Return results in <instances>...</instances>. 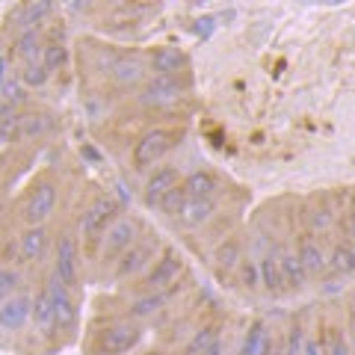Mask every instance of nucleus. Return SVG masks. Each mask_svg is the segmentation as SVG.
Here are the masks:
<instances>
[{
  "label": "nucleus",
  "instance_id": "nucleus-1",
  "mask_svg": "<svg viewBox=\"0 0 355 355\" xmlns=\"http://www.w3.org/2000/svg\"><path fill=\"white\" fill-rule=\"evenodd\" d=\"M175 137L169 130H163V128H154L148 133H142V137L137 139V146H133L130 151V157H133V166L137 169H148V166H154L157 160L166 157V151H169L175 142Z\"/></svg>",
  "mask_w": 355,
  "mask_h": 355
},
{
  "label": "nucleus",
  "instance_id": "nucleus-2",
  "mask_svg": "<svg viewBox=\"0 0 355 355\" xmlns=\"http://www.w3.org/2000/svg\"><path fill=\"white\" fill-rule=\"evenodd\" d=\"M116 219H119V205L110 196H101V198H95V202L83 210L80 225H77V228H80V237L95 240L98 234H104V231L113 225Z\"/></svg>",
  "mask_w": 355,
  "mask_h": 355
},
{
  "label": "nucleus",
  "instance_id": "nucleus-3",
  "mask_svg": "<svg viewBox=\"0 0 355 355\" xmlns=\"http://www.w3.org/2000/svg\"><path fill=\"white\" fill-rule=\"evenodd\" d=\"M133 243H137V222L130 216H119L101 237V261L110 263V261L121 258Z\"/></svg>",
  "mask_w": 355,
  "mask_h": 355
},
{
  "label": "nucleus",
  "instance_id": "nucleus-4",
  "mask_svg": "<svg viewBox=\"0 0 355 355\" xmlns=\"http://www.w3.org/2000/svg\"><path fill=\"white\" fill-rule=\"evenodd\" d=\"M53 207H57V184H53V181L36 184V187H33V193L27 196V205H24L27 228L44 225V222L53 216Z\"/></svg>",
  "mask_w": 355,
  "mask_h": 355
},
{
  "label": "nucleus",
  "instance_id": "nucleus-5",
  "mask_svg": "<svg viewBox=\"0 0 355 355\" xmlns=\"http://www.w3.org/2000/svg\"><path fill=\"white\" fill-rule=\"evenodd\" d=\"M157 249H160L157 237H142V240H137L125 254H121V261L116 266V279H130V275L142 272L148 263H154V258H157Z\"/></svg>",
  "mask_w": 355,
  "mask_h": 355
},
{
  "label": "nucleus",
  "instance_id": "nucleus-6",
  "mask_svg": "<svg viewBox=\"0 0 355 355\" xmlns=\"http://www.w3.org/2000/svg\"><path fill=\"white\" fill-rule=\"evenodd\" d=\"M139 335H142L139 326L130 323V320H125V323H113V326H107L101 331L98 349H101L104 355H125V352H130L133 347H137Z\"/></svg>",
  "mask_w": 355,
  "mask_h": 355
},
{
  "label": "nucleus",
  "instance_id": "nucleus-7",
  "mask_svg": "<svg viewBox=\"0 0 355 355\" xmlns=\"http://www.w3.org/2000/svg\"><path fill=\"white\" fill-rule=\"evenodd\" d=\"M181 83L169 80V77H151V80L139 89V104L148 107V110H163V107H172L181 101Z\"/></svg>",
  "mask_w": 355,
  "mask_h": 355
},
{
  "label": "nucleus",
  "instance_id": "nucleus-8",
  "mask_svg": "<svg viewBox=\"0 0 355 355\" xmlns=\"http://www.w3.org/2000/svg\"><path fill=\"white\" fill-rule=\"evenodd\" d=\"M53 275L69 287L77 284V279H80V272H77V240L74 234H60L57 246H53Z\"/></svg>",
  "mask_w": 355,
  "mask_h": 355
},
{
  "label": "nucleus",
  "instance_id": "nucleus-9",
  "mask_svg": "<svg viewBox=\"0 0 355 355\" xmlns=\"http://www.w3.org/2000/svg\"><path fill=\"white\" fill-rule=\"evenodd\" d=\"M184 270V263H181V254L172 252V249H166L157 261H154V266L148 270L146 275V287H148V293H160L166 291L169 284L178 282V275H181Z\"/></svg>",
  "mask_w": 355,
  "mask_h": 355
},
{
  "label": "nucleus",
  "instance_id": "nucleus-10",
  "mask_svg": "<svg viewBox=\"0 0 355 355\" xmlns=\"http://www.w3.org/2000/svg\"><path fill=\"white\" fill-rule=\"evenodd\" d=\"M44 291H48L51 302H53V314H57V329H71L74 320H77V308H74V299H71V291L65 287L57 275H48L44 282Z\"/></svg>",
  "mask_w": 355,
  "mask_h": 355
},
{
  "label": "nucleus",
  "instance_id": "nucleus-11",
  "mask_svg": "<svg viewBox=\"0 0 355 355\" xmlns=\"http://www.w3.org/2000/svg\"><path fill=\"white\" fill-rule=\"evenodd\" d=\"M33 320V296L15 293L0 305V329L3 331H21Z\"/></svg>",
  "mask_w": 355,
  "mask_h": 355
},
{
  "label": "nucleus",
  "instance_id": "nucleus-12",
  "mask_svg": "<svg viewBox=\"0 0 355 355\" xmlns=\"http://www.w3.org/2000/svg\"><path fill=\"white\" fill-rule=\"evenodd\" d=\"M296 254H299V261H302V266H305V272L308 275H320L329 266V254H326V249H323V243L317 240V234H302L299 237V243H296Z\"/></svg>",
  "mask_w": 355,
  "mask_h": 355
},
{
  "label": "nucleus",
  "instance_id": "nucleus-13",
  "mask_svg": "<svg viewBox=\"0 0 355 355\" xmlns=\"http://www.w3.org/2000/svg\"><path fill=\"white\" fill-rule=\"evenodd\" d=\"M340 216V198L335 202V198H329V196H320L314 205L308 207V228H311V234H326L329 228H335V222Z\"/></svg>",
  "mask_w": 355,
  "mask_h": 355
},
{
  "label": "nucleus",
  "instance_id": "nucleus-14",
  "mask_svg": "<svg viewBox=\"0 0 355 355\" xmlns=\"http://www.w3.org/2000/svg\"><path fill=\"white\" fill-rule=\"evenodd\" d=\"M175 187H181L178 184V172L172 169V166H163V169H157L146 181V205H151V207L157 205L160 207V202L175 190Z\"/></svg>",
  "mask_w": 355,
  "mask_h": 355
},
{
  "label": "nucleus",
  "instance_id": "nucleus-15",
  "mask_svg": "<svg viewBox=\"0 0 355 355\" xmlns=\"http://www.w3.org/2000/svg\"><path fill=\"white\" fill-rule=\"evenodd\" d=\"M184 53L178 48H157L148 57V69L154 71V77H169V80H175L178 74H181L184 69Z\"/></svg>",
  "mask_w": 355,
  "mask_h": 355
},
{
  "label": "nucleus",
  "instance_id": "nucleus-16",
  "mask_svg": "<svg viewBox=\"0 0 355 355\" xmlns=\"http://www.w3.org/2000/svg\"><path fill=\"white\" fill-rule=\"evenodd\" d=\"M18 252H21V261L24 263L42 261L44 252H48V231H44V225L27 228L24 234H21V240H18Z\"/></svg>",
  "mask_w": 355,
  "mask_h": 355
},
{
  "label": "nucleus",
  "instance_id": "nucleus-17",
  "mask_svg": "<svg viewBox=\"0 0 355 355\" xmlns=\"http://www.w3.org/2000/svg\"><path fill=\"white\" fill-rule=\"evenodd\" d=\"M279 270H282L284 287H291V291H302L305 287L308 272H305V266L299 261L296 252H279Z\"/></svg>",
  "mask_w": 355,
  "mask_h": 355
},
{
  "label": "nucleus",
  "instance_id": "nucleus-18",
  "mask_svg": "<svg viewBox=\"0 0 355 355\" xmlns=\"http://www.w3.org/2000/svg\"><path fill=\"white\" fill-rule=\"evenodd\" d=\"M214 210H216L214 198H190L187 196V205H184L178 219H181V225H187V228H198V225H205V222H210Z\"/></svg>",
  "mask_w": 355,
  "mask_h": 355
},
{
  "label": "nucleus",
  "instance_id": "nucleus-19",
  "mask_svg": "<svg viewBox=\"0 0 355 355\" xmlns=\"http://www.w3.org/2000/svg\"><path fill=\"white\" fill-rule=\"evenodd\" d=\"M42 39H39V33L36 30H18V36H15V42H12V57L15 60H21L24 65H30V62H36V60H42Z\"/></svg>",
  "mask_w": 355,
  "mask_h": 355
},
{
  "label": "nucleus",
  "instance_id": "nucleus-20",
  "mask_svg": "<svg viewBox=\"0 0 355 355\" xmlns=\"http://www.w3.org/2000/svg\"><path fill=\"white\" fill-rule=\"evenodd\" d=\"M33 326H36L42 335H51L53 329H57V314H53V302H51V296L48 291H42L33 296Z\"/></svg>",
  "mask_w": 355,
  "mask_h": 355
},
{
  "label": "nucleus",
  "instance_id": "nucleus-21",
  "mask_svg": "<svg viewBox=\"0 0 355 355\" xmlns=\"http://www.w3.org/2000/svg\"><path fill=\"white\" fill-rule=\"evenodd\" d=\"M240 355H272V335L266 323H252L246 331V340H243V349Z\"/></svg>",
  "mask_w": 355,
  "mask_h": 355
},
{
  "label": "nucleus",
  "instance_id": "nucleus-22",
  "mask_svg": "<svg viewBox=\"0 0 355 355\" xmlns=\"http://www.w3.org/2000/svg\"><path fill=\"white\" fill-rule=\"evenodd\" d=\"M110 74H113V80L121 83V86H133L142 80V74H146V69H142V62L137 57H119L113 62V69H110Z\"/></svg>",
  "mask_w": 355,
  "mask_h": 355
},
{
  "label": "nucleus",
  "instance_id": "nucleus-23",
  "mask_svg": "<svg viewBox=\"0 0 355 355\" xmlns=\"http://www.w3.org/2000/svg\"><path fill=\"white\" fill-rule=\"evenodd\" d=\"M258 266H261V284L270 293H282L284 282H282V270H279V252H266Z\"/></svg>",
  "mask_w": 355,
  "mask_h": 355
},
{
  "label": "nucleus",
  "instance_id": "nucleus-24",
  "mask_svg": "<svg viewBox=\"0 0 355 355\" xmlns=\"http://www.w3.org/2000/svg\"><path fill=\"white\" fill-rule=\"evenodd\" d=\"M184 190L190 198H214L216 193V178L210 172H193L190 178L184 181Z\"/></svg>",
  "mask_w": 355,
  "mask_h": 355
},
{
  "label": "nucleus",
  "instance_id": "nucleus-25",
  "mask_svg": "<svg viewBox=\"0 0 355 355\" xmlns=\"http://www.w3.org/2000/svg\"><path fill=\"white\" fill-rule=\"evenodd\" d=\"M329 266H331L335 272H340V275L355 272V252H352L349 243H338V246L331 249V254H329Z\"/></svg>",
  "mask_w": 355,
  "mask_h": 355
},
{
  "label": "nucleus",
  "instance_id": "nucleus-26",
  "mask_svg": "<svg viewBox=\"0 0 355 355\" xmlns=\"http://www.w3.org/2000/svg\"><path fill=\"white\" fill-rule=\"evenodd\" d=\"M166 302V296L163 293H146V296H139L137 302L130 305V317L133 320H146V317H154L157 311L163 308Z\"/></svg>",
  "mask_w": 355,
  "mask_h": 355
},
{
  "label": "nucleus",
  "instance_id": "nucleus-27",
  "mask_svg": "<svg viewBox=\"0 0 355 355\" xmlns=\"http://www.w3.org/2000/svg\"><path fill=\"white\" fill-rule=\"evenodd\" d=\"M323 349H326V355H352V343L343 335V329L329 326L323 335Z\"/></svg>",
  "mask_w": 355,
  "mask_h": 355
},
{
  "label": "nucleus",
  "instance_id": "nucleus-28",
  "mask_svg": "<svg viewBox=\"0 0 355 355\" xmlns=\"http://www.w3.org/2000/svg\"><path fill=\"white\" fill-rule=\"evenodd\" d=\"M51 12V6L48 3H27V6H21L18 12H15V21H18V27L21 30H36V24Z\"/></svg>",
  "mask_w": 355,
  "mask_h": 355
},
{
  "label": "nucleus",
  "instance_id": "nucleus-29",
  "mask_svg": "<svg viewBox=\"0 0 355 355\" xmlns=\"http://www.w3.org/2000/svg\"><path fill=\"white\" fill-rule=\"evenodd\" d=\"M53 128V121L48 116H21V130H18V137L21 139H33V137H42V133H48Z\"/></svg>",
  "mask_w": 355,
  "mask_h": 355
},
{
  "label": "nucleus",
  "instance_id": "nucleus-30",
  "mask_svg": "<svg viewBox=\"0 0 355 355\" xmlns=\"http://www.w3.org/2000/svg\"><path fill=\"white\" fill-rule=\"evenodd\" d=\"M219 338V331H216V326H205V329H198L196 335H193V340L187 343V349H184V355H202L210 343H214Z\"/></svg>",
  "mask_w": 355,
  "mask_h": 355
},
{
  "label": "nucleus",
  "instance_id": "nucleus-31",
  "mask_svg": "<svg viewBox=\"0 0 355 355\" xmlns=\"http://www.w3.org/2000/svg\"><path fill=\"white\" fill-rule=\"evenodd\" d=\"M65 60H69V51L62 48V42H48V44H44V51H42V62H44V69H48V71L62 69Z\"/></svg>",
  "mask_w": 355,
  "mask_h": 355
},
{
  "label": "nucleus",
  "instance_id": "nucleus-32",
  "mask_svg": "<svg viewBox=\"0 0 355 355\" xmlns=\"http://www.w3.org/2000/svg\"><path fill=\"white\" fill-rule=\"evenodd\" d=\"M0 101L9 104V107H21L27 101V86L18 80V77H9L6 86L0 89Z\"/></svg>",
  "mask_w": 355,
  "mask_h": 355
},
{
  "label": "nucleus",
  "instance_id": "nucleus-33",
  "mask_svg": "<svg viewBox=\"0 0 355 355\" xmlns=\"http://www.w3.org/2000/svg\"><path fill=\"white\" fill-rule=\"evenodd\" d=\"M48 77H51V71L44 69L42 60H36V62L24 65V71H21V83L30 86V89H42L44 83H48Z\"/></svg>",
  "mask_w": 355,
  "mask_h": 355
},
{
  "label": "nucleus",
  "instance_id": "nucleus-34",
  "mask_svg": "<svg viewBox=\"0 0 355 355\" xmlns=\"http://www.w3.org/2000/svg\"><path fill=\"white\" fill-rule=\"evenodd\" d=\"M240 261H243V258H240V246H237L234 240L225 243V246H219V252H216V266H219L222 272H231Z\"/></svg>",
  "mask_w": 355,
  "mask_h": 355
},
{
  "label": "nucleus",
  "instance_id": "nucleus-35",
  "mask_svg": "<svg viewBox=\"0 0 355 355\" xmlns=\"http://www.w3.org/2000/svg\"><path fill=\"white\" fill-rule=\"evenodd\" d=\"M184 205H187V190H184V184H181V187H175V190L160 202V210H163L166 216H181Z\"/></svg>",
  "mask_w": 355,
  "mask_h": 355
},
{
  "label": "nucleus",
  "instance_id": "nucleus-36",
  "mask_svg": "<svg viewBox=\"0 0 355 355\" xmlns=\"http://www.w3.org/2000/svg\"><path fill=\"white\" fill-rule=\"evenodd\" d=\"M15 287H18V272L9 270V266H0V305L15 296Z\"/></svg>",
  "mask_w": 355,
  "mask_h": 355
},
{
  "label": "nucleus",
  "instance_id": "nucleus-37",
  "mask_svg": "<svg viewBox=\"0 0 355 355\" xmlns=\"http://www.w3.org/2000/svg\"><path fill=\"white\" fill-rule=\"evenodd\" d=\"M305 329L302 326H293L291 335H287V343H284V355H302L305 352Z\"/></svg>",
  "mask_w": 355,
  "mask_h": 355
},
{
  "label": "nucleus",
  "instance_id": "nucleus-38",
  "mask_svg": "<svg viewBox=\"0 0 355 355\" xmlns=\"http://www.w3.org/2000/svg\"><path fill=\"white\" fill-rule=\"evenodd\" d=\"M258 279H261V266H254L252 261H246L240 266V282H243V287H258Z\"/></svg>",
  "mask_w": 355,
  "mask_h": 355
},
{
  "label": "nucleus",
  "instance_id": "nucleus-39",
  "mask_svg": "<svg viewBox=\"0 0 355 355\" xmlns=\"http://www.w3.org/2000/svg\"><path fill=\"white\" fill-rule=\"evenodd\" d=\"M21 130V116H9V119H3L0 121V142H3L6 137H15V133Z\"/></svg>",
  "mask_w": 355,
  "mask_h": 355
},
{
  "label": "nucleus",
  "instance_id": "nucleus-40",
  "mask_svg": "<svg viewBox=\"0 0 355 355\" xmlns=\"http://www.w3.org/2000/svg\"><path fill=\"white\" fill-rule=\"evenodd\" d=\"M9 77H12V57L0 51V89L6 86V80H9Z\"/></svg>",
  "mask_w": 355,
  "mask_h": 355
},
{
  "label": "nucleus",
  "instance_id": "nucleus-41",
  "mask_svg": "<svg viewBox=\"0 0 355 355\" xmlns=\"http://www.w3.org/2000/svg\"><path fill=\"white\" fill-rule=\"evenodd\" d=\"M302 355H326V349H323V343H320V340H308Z\"/></svg>",
  "mask_w": 355,
  "mask_h": 355
},
{
  "label": "nucleus",
  "instance_id": "nucleus-42",
  "mask_svg": "<svg viewBox=\"0 0 355 355\" xmlns=\"http://www.w3.org/2000/svg\"><path fill=\"white\" fill-rule=\"evenodd\" d=\"M202 355H222V340L216 338V340H214V343H210V347H207V349H205Z\"/></svg>",
  "mask_w": 355,
  "mask_h": 355
},
{
  "label": "nucleus",
  "instance_id": "nucleus-43",
  "mask_svg": "<svg viewBox=\"0 0 355 355\" xmlns=\"http://www.w3.org/2000/svg\"><path fill=\"white\" fill-rule=\"evenodd\" d=\"M9 116H12V107H9V104H3V101H0V121H3V119H9Z\"/></svg>",
  "mask_w": 355,
  "mask_h": 355
},
{
  "label": "nucleus",
  "instance_id": "nucleus-44",
  "mask_svg": "<svg viewBox=\"0 0 355 355\" xmlns=\"http://www.w3.org/2000/svg\"><path fill=\"white\" fill-rule=\"evenodd\" d=\"M352 355H355V335H352Z\"/></svg>",
  "mask_w": 355,
  "mask_h": 355
},
{
  "label": "nucleus",
  "instance_id": "nucleus-45",
  "mask_svg": "<svg viewBox=\"0 0 355 355\" xmlns=\"http://www.w3.org/2000/svg\"><path fill=\"white\" fill-rule=\"evenodd\" d=\"M272 355H279V352H275V349H272Z\"/></svg>",
  "mask_w": 355,
  "mask_h": 355
}]
</instances>
